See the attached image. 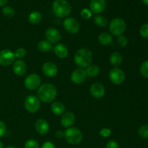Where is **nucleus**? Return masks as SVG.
<instances>
[{"label": "nucleus", "instance_id": "nucleus-17", "mask_svg": "<svg viewBox=\"0 0 148 148\" xmlns=\"http://www.w3.org/2000/svg\"><path fill=\"white\" fill-rule=\"evenodd\" d=\"M27 70V66L23 60H17L13 64V71L17 76H23L25 74Z\"/></svg>", "mask_w": 148, "mask_h": 148}, {"label": "nucleus", "instance_id": "nucleus-10", "mask_svg": "<svg viewBox=\"0 0 148 148\" xmlns=\"http://www.w3.org/2000/svg\"><path fill=\"white\" fill-rule=\"evenodd\" d=\"M15 60L14 53L9 49H3L0 51V65L9 66Z\"/></svg>", "mask_w": 148, "mask_h": 148}, {"label": "nucleus", "instance_id": "nucleus-13", "mask_svg": "<svg viewBox=\"0 0 148 148\" xmlns=\"http://www.w3.org/2000/svg\"><path fill=\"white\" fill-rule=\"evenodd\" d=\"M106 6V0H91L90 3V11L96 14L103 12L105 10Z\"/></svg>", "mask_w": 148, "mask_h": 148}, {"label": "nucleus", "instance_id": "nucleus-3", "mask_svg": "<svg viewBox=\"0 0 148 148\" xmlns=\"http://www.w3.org/2000/svg\"><path fill=\"white\" fill-rule=\"evenodd\" d=\"M52 9L53 13L59 17H66L72 11L71 4L66 0H55Z\"/></svg>", "mask_w": 148, "mask_h": 148}, {"label": "nucleus", "instance_id": "nucleus-11", "mask_svg": "<svg viewBox=\"0 0 148 148\" xmlns=\"http://www.w3.org/2000/svg\"><path fill=\"white\" fill-rule=\"evenodd\" d=\"M86 77L87 75L85 69H83L82 68H77L72 72L71 80L73 83L76 84V85H79L85 80Z\"/></svg>", "mask_w": 148, "mask_h": 148}, {"label": "nucleus", "instance_id": "nucleus-38", "mask_svg": "<svg viewBox=\"0 0 148 148\" xmlns=\"http://www.w3.org/2000/svg\"><path fill=\"white\" fill-rule=\"evenodd\" d=\"M42 148H55V147L53 143H51V142H46L45 143H43Z\"/></svg>", "mask_w": 148, "mask_h": 148}, {"label": "nucleus", "instance_id": "nucleus-15", "mask_svg": "<svg viewBox=\"0 0 148 148\" xmlns=\"http://www.w3.org/2000/svg\"><path fill=\"white\" fill-rule=\"evenodd\" d=\"M42 71L46 76L52 77L56 75L58 72V68L53 62H46L42 66Z\"/></svg>", "mask_w": 148, "mask_h": 148}, {"label": "nucleus", "instance_id": "nucleus-42", "mask_svg": "<svg viewBox=\"0 0 148 148\" xmlns=\"http://www.w3.org/2000/svg\"><path fill=\"white\" fill-rule=\"evenodd\" d=\"M3 147H4V146H3V143L0 141V148H3Z\"/></svg>", "mask_w": 148, "mask_h": 148}, {"label": "nucleus", "instance_id": "nucleus-20", "mask_svg": "<svg viewBox=\"0 0 148 148\" xmlns=\"http://www.w3.org/2000/svg\"><path fill=\"white\" fill-rule=\"evenodd\" d=\"M51 111L56 116L63 115L65 111V106L62 103L56 101L51 104Z\"/></svg>", "mask_w": 148, "mask_h": 148}, {"label": "nucleus", "instance_id": "nucleus-30", "mask_svg": "<svg viewBox=\"0 0 148 148\" xmlns=\"http://www.w3.org/2000/svg\"><path fill=\"white\" fill-rule=\"evenodd\" d=\"M15 58L17 59H23L26 55V50L24 48H19L14 53Z\"/></svg>", "mask_w": 148, "mask_h": 148}, {"label": "nucleus", "instance_id": "nucleus-23", "mask_svg": "<svg viewBox=\"0 0 148 148\" xmlns=\"http://www.w3.org/2000/svg\"><path fill=\"white\" fill-rule=\"evenodd\" d=\"M37 48L40 51L48 52L53 49V46H52V43H51L50 42L48 41L47 40H40V41L38 43Z\"/></svg>", "mask_w": 148, "mask_h": 148}, {"label": "nucleus", "instance_id": "nucleus-1", "mask_svg": "<svg viewBox=\"0 0 148 148\" xmlns=\"http://www.w3.org/2000/svg\"><path fill=\"white\" fill-rule=\"evenodd\" d=\"M38 98L43 102L49 103L56 98L57 95L56 88L51 83H45L38 90Z\"/></svg>", "mask_w": 148, "mask_h": 148}, {"label": "nucleus", "instance_id": "nucleus-28", "mask_svg": "<svg viewBox=\"0 0 148 148\" xmlns=\"http://www.w3.org/2000/svg\"><path fill=\"white\" fill-rule=\"evenodd\" d=\"M138 134L142 138L148 140V125H143L138 129Z\"/></svg>", "mask_w": 148, "mask_h": 148}, {"label": "nucleus", "instance_id": "nucleus-32", "mask_svg": "<svg viewBox=\"0 0 148 148\" xmlns=\"http://www.w3.org/2000/svg\"><path fill=\"white\" fill-rule=\"evenodd\" d=\"M117 43H118L119 46H120L121 47H125L128 44V39L126 36L121 35L119 36L118 39H117Z\"/></svg>", "mask_w": 148, "mask_h": 148}, {"label": "nucleus", "instance_id": "nucleus-33", "mask_svg": "<svg viewBox=\"0 0 148 148\" xmlns=\"http://www.w3.org/2000/svg\"><path fill=\"white\" fill-rule=\"evenodd\" d=\"M80 16L82 17V18L85 19V20H88L92 17V12L89 9H83L81 10Z\"/></svg>", "mask_w": 148, "mask_h": 148}, {"label": "nucleus", "instance_id": "nucleus-4", "mask_svg": "<svg viewBox=\"0 0 148 148\" xmlns=\"http://www.w3.org/2000/svg\"><path fill=\"white\" fill-rule=\"evenodd\" d=\"M64 138L68 143L77 145L82 140V134L79 129L76 127H69L64 132Z\"/></svg>", "mask_w": 148, "mask_h": 148}, {"label": "nucleus", "instance_id": "nucleus-14", "mask_svg": "<svg viewBox=\"0 0 148 148\" xmlns=\"http://www.w3.org/2000/svg\"><path fill=\"white\" fill-rule=\"evenodd\" d=\"M90 92L94 98L99 99V98H103L105 95V88L102 84L99 82H95L90 86Z\"/></svg>", "mask_w": 148, "mask_h": 148}, {"label": "nucleus", "instance_id": "nucleus-31", "mask_svg": "<svg viewBox=\"0 0 148 148\" xmlns=\"http://www.w3.org/2000/svg\"><path fill=\"white\" fill-rule=\"evenodd\" d=\"M25 148H39V144L36 140H29L26 141Z\"/></svg>", "mask_w": 148, "mask_h": 148}, {"label": "nucleus", "instance_id": "nucleus-41", "mask_svg": "<svg viewBox=\"0 0 148 148\" xmlns=\"http://www.w3.org/2000/svg\"><path fill=\"white\" fill-rule=\"evenodd\" d=\"M141 1H142V2L143 3V4L148 6V0H141Z\"/></svg>", "mask_w": 148, "mask_h": 148}, {"label": "nucleus", "instance_id": "nucleus-9", "mask_svg": "<svg viewBox=\"0 0 148 148\" xmlns=\"http://www.w3.org/2000/svg\"><path fill=\"white\" fill-rule=\"evenodd\" d=\"M63 26L68 33L72 34H76L79 30V23L73 17H67L65 19L63 22Z\"/></svg>", "mask_w": 148, "mask_h": 148}, {"label": "nucleus", "instance_id": "nucleus-36", "mask_svg": "<svg viewBox=\"0 0 148 148\" xmlns=\"http://www.w3.org/2000/svg\"><path fill=\"white\" fill-rule=\"evenodd\" d=\"M106 148H119V145L115 140H110L107 143Z\"/></svg>", "mask_w": 148, "mask_h": 148}, {"label": "nucleus", "instance_id": "nucleus-39", "mask_svg": "<svg viewBox=\"0 0 148 148\" xmlns=\"http://www.w3.org/2000/svg\"><path fill=\"white\" fill-rule=\"evenodd\" d=\"M56 135L58 138H59V139L62 138L63 137H64V132H63L62 131H60V130H59V131L56 132Z\"/></svg>", "mask_w": 148, "mask_h": 148}, {"label": "nucleus", "instance_id": "nucleus-26", "mask_svg": "<svg viewBox=\"0 0 148 148\" xmlns=\"http://www.w3.org/2000/svg\"><path fill=\"white\" fill-rule=\"evenodd\" d=\"M93 20L95 25L101 27H106L108 24V20H107L106 17L103 15H100V14L95 16Z\"/></svg>", "mask_w": 148, "mask_h": 148}, {"label": "nucleus", "instance_id": "nucleus-22", "mask_svg": "<svg viewBox=\"0 0 148 148\" xmlns=\"http://www.w3.org/2000/svg\"><path fill=\"white\" fill-rule=\"evenodd\" d=\"M122 56L119 53H118V52H114L113 53H111V55L109 57L110 63L111 64V65L115 66V67L119 66L122 63Z\"/></svg>", "mask_w": 148, "mask_h": 148}, {"label": "nucleus", "instance_id": "nucleus-34", "mask_svg": "<svg viewBox=\"0 0 148 148\" xmlns=\"http://www.w3.org/2000/svg\"><path fill=\"white\" fill-rule=\"evenodd\" d=\"M140 36L145 38H148V23H145L141 27L140 30Z\"/></svg>", "mask_w": 148, "mask_h": 148}, {"label": "nucleus", "instance_id": "nucleus-19", "mask_svg": "<svg viewBox=\"0 0 148 148\" xmlns=\"http://www.w3.org/2000/svg\"><path fill=\"white\" fill-rule=\"evenodd\" d=\"M53 51L54 53L60 59H65L68 56V49L62 43L56 44L53 48Z\"/></svg>", "mask_w": 148, "mask_h": 148}, {"label": "nucleus", "instance_id": "nucleus-21", "mask_svg": "<svg viewBox=\"0 0 148 148\" xmlns=\"http://www.w3.org/2000/svg\"><path fill=\"white\" fill-rule=\"evenodd\" d=\"M112 40L113 36L110 33H106V32L101 33L98 36V41L103 46H108L110 43H111Z\"/></svg>", "mask_w": 148, "mask_h": 148}, {"label": "nucleus", "instance_id": "nucleus-43", "mask_svg": "<svg viewBox=\"0 0 148 148\" xmlns=\"http://www.w3.org/2000/svg\"><path fill=\"white\" fill-rule=\"evenodd\" d=\"M6 148H17V147H14V146H8V147H7Z\"/></svg>", "mask_w": 148, "mask_h": 148}, {"label": "nucleus", "instance_id": "nucleus-27", "mask_svg": "<svg viewBox=\"0 0 148 148\" xmlns=\"http://www.w3.org/2000/svg\"><path fill=\"white\" fill-rule=\"evenodd\" d=\"M2 13L7 17H14V14H15V11L12 7L6 6L2 9Z\"/></svg>", "mask_w": 148, "mask_h": 148}, {"label": "nucleus", "instance_id": "nucleus-7", "mask_svg": "<svg viewBox=\"0 0 148 148\" xmlns=\"http://www.w3.org/2000/svg\"><path fill=\"white\" fill-rule=\"evenodd\" d=\"M40 77L37 74H30L25 79V86L30 90H33L39 88L40 85Z\"/></svg>", "mask_w": 148, "mask_h": 148}, {"label": "nucleus", "instance_id": "nucleus-25", "mask_svg": "<svg viewBox=\"0 0 148 148\" xmlns=\"http://www.w3.org/2000/svg\"><path fill=\"white\" fill-rule=\"evenodd\" d=\"M85 72L87 76L93 77H96L100 73V68L95 64H90L85 69Z\"/></svg>", "mask_w": 148, "mask_h": 148}, {"label": "nucleus", "instance_id": "nucleus-16", "mask_svg": "<svg viewBox=\"0 0 148 148\" xmlns=\"http://www.w3.org/2000/svg\"><path fill=\"white\" fill-rule=\"evenodd\" d=\"M75 121V116L74 113L66 112L62 115L61 119V124L65 128H69L74 124Z\"/></svg>", "mask_w": 148, "mask_h": 148}, {"label": "nucleus", "instance_id": "nucleus-18", "mask_svg": "<svg viewBox=\"0 0 148 148\" xmlns=\"http://www.w3.org/2000/svg\"><path fill=\"white\" fill-rule=\"evenodd\" d=\"M35 127L38 132L40 134H46V133L49 132V124L47 122V121L43 119H38L36 121V124H35Z\"/></svg>", "mask_w": 148, "mask_h": 148}, {"label": "nucleus", "instance_id": "nucleus-5", "mask_svg": "<svg viewBox=\"0 0 148 148\" xmlns=\"http://www.w3.org/2000/svg\"><path fill=\"white\" fill-rule=\"evenodd\" d=\"M127 25L125 21L121 18H115L109 24V30L111 34L115 36H119L123 34L126 30Z\"/></svg>", "mask_w": 148, "mask_h": 148}, {"label": "nucleus", "instance_id": "nucleus-6", "mask_svg": "<svg viewBox=\"0 0 148 148\" xmlns=\"http://www.w3.org/2000/svg\"><path fill=\"white\" fill-rule=\"evenodd\" d=\"M40 107V100L38 97L30 95L26 97L25 101V108L28 112L36 113Z\"/></svg>", "mask_w": 148, "mask_h": 148}, {"label": "nucleus", "instance_id": "nucleus-35", "mask_svg": "<svg viewBox=\"0 0 148 148\" xmlns=\"http://www.w3.org/2000/svg\"><path fill=\"white\" fill-rule=\"evenodd\" d=\"M99 134L101 137H108L111 134V130L108 128H103L101 130Z\"/></svg>", "mask_w": 148, "mask_h": 148}, {"label": "nucleus", "instance_id": "nucleus-29", "mask_svg": "<svg viewBox=\"0 0 148 148\" xmlns=\"http://www.w3.org/2000/svg\"><path fill=\"white\" fill-rule=\"evenodd\" d=\"M140 73L144 77L148 78V60L145 61L140 66Z\"/></svg>", "mask_w": 148, "mask_h": 148}, {"label": "nucleus", "instance_id": "nucleus-24", "mask_svg": "<svg viewBox=\"0 0 148 148\" xmlns=\"http://www.w3.org/2000/svg\"><path fill=\"white\" fill-rule=\"evenodd\" d=\"M28 20L31 24H38L42 20V15L39 12L33 11L29 14Z\"/></svg>", "mask_w": 148, "mask_h": 148}, {"label": "nucleus", "instance_id": "nucleus-37", "mask_svg": "<svg viewBox=\"0 0 148 148\" xmlns=\"http://www.w3.org/2000/svg\"><path fill=\"white\" fill-rule=\"evenodd\" d=\"M6 132V125L2 121L0 120V137H2Z\"/></svg>", "mask_w": 148, "mask_h": 148}, {"label": "nucleus", "instance_id": "nucleus-12", "mask_svg": "<svg viewBox=\"0 0 148 148\" xmlns=\"http://www.w3.org/2000/svg\"><path fill=\"white\" fill-rule=\"evenodd\" d=\"M45 36L48 41L50 42L51 43H57L58 42L60 41L62 38V35L60 32L54 27L48 28L45 33Z\"/></svg>", "mask_w": 148, "mask_h": 148}, {"label": "nucleus", "instance_id": "nucleus-8", "mask_svg": "<svg viewBox=\"0 0 148 148\" xmlns=\"http://www.w3.org/2000/svg\"><path fill=\"white\" fill-rule=\"evenodd\" d=\"M109 79L115 85H120L123 83L125 79V74L124 71L118 67H115L111 69L109 72Z\"/></svg>", "mask_w": 148, "mask_h": 148}, {"label": "nucleus", "instance_id": "nucleus-40", "mask_svg": "<svg viewBox=\"0 0 148 148\" xmlns=\"http://www.w3.org/2000/svg\"><path fill=\"white\" fill-rule=\"evenodd\" d=\"M8 2V0H0V7H4Z\"/></svg>", "mask_w": 148, "mask_h": 148}, {"label": "nucleus", "instance_id": "nucleus-2", "mask_svg": "<svg viewBox=\"0 0 148 148\" xmlns=\"http://www.w3.org/2000/svg\"><path fill=\"white\" fill-rule=\"evenodd\" d=\"M74 60L79 68H87L92 63V53L89 49H80L75 53Z\"/></svg>", "mask_w": 148, "mask_h": 148}]
</instances>
